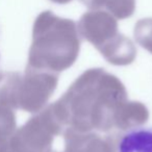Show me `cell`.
<instances>
[{
    "mask_svg": "<svg viewBox=\"0 0 152 152\" xmlns=\"http://www.w3.org/2000/svg\"><path fill=\"white\" fill-rule=\"evenodd\" d=\"M16 129L17 121L13 108L0 103V143L10 140Z\"/></svg>",
    "mask_w": 152,
    "mask_h": 152,
    "instance_id": "cell-10",
    "label": "cell"
},
{
    "mask_svg": "<svg viewBox=\"0 0 152 152\" xmlns=\"http://www.w3.org/2000/svg\"><path fill=\"white\" fill-rule=\"evenodd\" d=\"M0 74H1V73H0Z\"/></svg>",
    "mask_w": 152,
    "mask_h": 152,
    "instance_id": "cell-16",
    "label": "cell"
},
{
    "mask_svg": "<svg viewBox=\"0 0 152 152\" xmlns=\"http://www.w3.org/2000/svg\"><path fill=\"white\" fill-rule=\"evenodd\" d=\"M127 100L120 79L95 68L83 72L50 105L64 128L110 132L115 129L117 113Z\"/></svg>",
    "mask_w": 152,
    "mask_h": 152,
    "instance_id": "cell-1",
    "label": "cell"
},
{
    "mask_svg": "<svg viewBox=\"0 0 152 152\" xmlns=\"http://www.w3.org/2000/svg\"><path fill=\"white\" fill-rule=\"evenodd\" d=\"M116 152H152V127H135L115 139Z\"/></svg>",
    "mask_w": 152,
    "mask_h": 152,
    "instance_id": "cell-8",
    "label": "cell"
},
{
    "mask_svg": "<svg viewBox=\"0 0 152 152\" xmlns=\"http://www.w3.org/2000/svg\"><path fill=\"white\" fill-rule=\"evenodd\" d=\"M80 36L73 20L42 12L34 20L28 69L61 73L74 65L80 51Z\"/></svg>",
    "mask_w": 152,
    "mask_h": 152,
    "instance_id": "cell-2",
    "label": "cell"
},
{
    "mask_svg": "<svg viewBox=\"0 0 152 152\" xmlns=\"http://www.w3.org/2000/svg\"><path fill=\"white\" fill-rule=\"evenodd\" d=\"M63 135L65 141L64 152H116L115 137H102L95 131L65 128Z\"/></svg>",
    "mask_w": 152,
    "mask_h": 152,
    "instance_id": "cell-6",
    "label": "cell"
},
{
    "mask_svg": "<svg viewBox=\"0 0 152 152\" xmlns=\"http://www.w3.org/2000/svg\"><path fill=\"white\" fill-rule=\"evenodd\" d=\"M98 51L108 63L115 66L130 65L137 56V48L133 42L120 32Z\"/></svg>",
    "mask_w": 152,
    "mask_h": 152,
    "instance_id": "cell-7",
    "label": "cell"
},
{
    "mask_svg": "<svg viewBox=\"0 0 152 152\" xmlns=\"http://www.w3.org/2000/svg\"><path fill=\"white\" fill-rule=\"evenodd\" d=\"M64 129L49 104L16 129L7 143L12 152H52L53 140Z\"/></svg>",
    "mask_w": 152,
    "mask_h": 152,
    "instance_id": "cell-4",
    "label": "cell"
},
{
    "mask_svg": "<svg viewBox=\"0 0 152 152\" xmlns=\"http://www.w3.org/2000/svg\"><path fill=\"white\" fill-rule=\"evenodd\" d=\"M149 119V110L145 104L139 101L127 100L120 107L116 116L115 129L121 131L140 127Z\"/></svg>",
    "mask_w": 152,
    "mask_h": 152,
    "instance_id": "cell-9",
    "label": "cell"
},
{
    "mask_svg": "<svg viewBox=\"0 0 152 152\" xmlns=\"http://www.w3.org/2000/svg\"><path fill=\"white\" fill-rule=\"evenodd\" d=\"M77 29L79 36L91 43L97 50L119 34L116 18L108 12L99 10L83 14L78 22Z\"/></svg>",
    "mask_w": 152,
    "mask_h": 152,
    "instance_id": "cell-5",
    "label": "cell"
},
{
    "mask_svg": "<svg viewBox=\"0 0 152 152\" xmlns=\"http://www.w3.org/2000/svg\"><path fill=\"white\" fill-rule=\"evenodd\" d=\"M58 83V74L26 68L25 73L0 74V103L37 114L46 106Z\"/></svg>",
    "mask_w": 152,
    "mask_h": 152,
    "instance_id": "cell-3",
    "label": "cell"
},
{
    "mask_svg": "<svg viewBox=\"0 0 152 152\" xmlns=\"http://www.w3.org/2000/svg\"><path fill=\"white\" fill-rule=\"evenodd\" d=\"M0 152H12L9 146H7V141L3 142V143H0Z\"/></svg>",
    "mask_w": 152,
    "mask_h": 152,
    "instance_id": "cell-14",
    "label": "cell"
},
{
    "mask_svg": "<svg viewBox=\"0 0 152 152\" xmlns=\"http://www.w3.org/2000/svg\"><path fill=\"white\" fill-rule=\"evenodd\" d=\"M90 10H99L103 7V0H79Z\"/></svg>",
    "mask_w": 152,
    "mask_h": 152,
    "instance_id": "cell-13",
    "label": "cell"
},
{
    "mask_svg": "<svg viewBox=\"0 0 152 152\" xmlns=\"http://www.w3.org/2000/svg\"><path fill=\"white\" fill-rule=\"evenodd\" d=\"M52 2L57 3V4H67V3L71 2L72 0H50Z\"/></svg>",
    "mask_w": 152,
    "mask_h": 152,
    "instance_id": "cell-15",
    "label": "cell"
},
{
    "mask_svg": "<svg viewBox=\"0 0 152 152\" xmlns=\"http://www.w3.org/2000/svg\"><path fill=\"white\" fill-rule=\"evenodd\" d=\"M133 36L141 47L152 54V18H144L135 23Z\"/></svg>",
    "mask_w": 152,
    "mask_h": 152,
    "instance_id": "cell-12",
    "label": "cell"
},
{
    "mask_svg": "<svg viewBox=\"0 0 152 152\" xmlns=\"http://www.w3.org/2000/svg\"><path fill=\"white\" fill-rule=\"evenodd\" d=\"M103 7L116 19H127L134 14L135 0H103Z\"/></svg>",
    "mask_w": 152,
    "mask_h": 152,
    "instance_id": "cell-11",
    "label": "cell"
}]
</instances>
